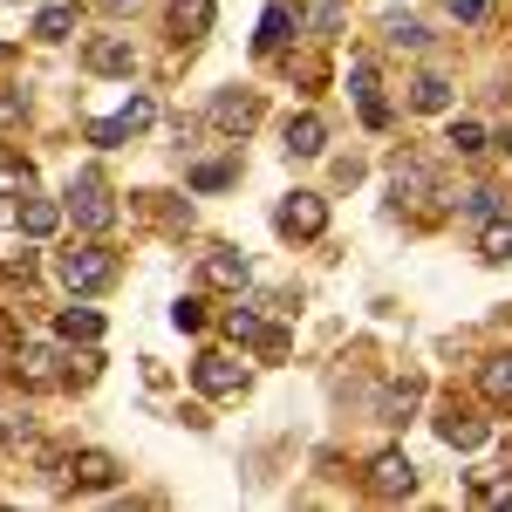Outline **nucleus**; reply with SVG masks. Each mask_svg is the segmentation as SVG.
<instances>
[{
  "instance_id": "obj_21",
  "label": "nucleus",
  "mask_w": 512,
  "mask_h": 512,
  "mask_svg": "<svg viewBox=\"0 0 512 512\" xmlns=\"http://www.w3.org/2000/svg\"><path fill=\"white\" fill-rule=\"evenodd\" d=\"M55 226H62V205H55V198H28V205H21V233L28 239H48Z\"/></svg>"
},
{
  "instance_id": "obj_26",
  "label": "nucleus",
  "mask_w": 512,
  "mask_h": 512,
  "mask_svg": "<svg viewBox=\"0 0 512 512\" xmlns=\"http://www.w3.org/2000/svg\"><path fill=\"white\" fill-rule=\"evenodd\" d=\"M301 28L335 35V28H342V0H308V7H301Z\"/></svg>"
},
{
  "instance_id": "obj_27",
  "label": "nucleus",
  "mask_w": 512,
  "mask_h": 512,
  "mask_svg": "<svg viewBox=\"0 0 512 512\" xmlns=\"http://www.w3.org/2000/svg\"><path fill=\"white\" fill-rule=\"evenodd\" d=\"M424 192L437 198L431 171H424V164H417V158H410V164H396V198H424Z\"/></svg>"
},
{
  "instance_id": "obj_29",
  "label": "nucleus",
  "mask_w": 512,
  "mask_h": 512,
  "mask_svg": "<svg viewBox=\"0 0 512 512\" xmlns=\"http://www.w3.org/2000/svg\"><path fill=\"white\" fill-rule=\"evenodd\" d=\"M383 35H390L396 48H424V41H431V35H424V21H410V14H390V21H383Z\"/></svg>"
},
{
  "instance_id": "obj_23",
  "label": "nucleus",
  "mask_w": 512,
  "mask_h": 512,
  "mask_svg": "<svg viewBox=\"0 0 512 512\" xmlns=\"http://www.w3.org/2000/svg\"><path fill=\"white\" fill-rule=\"evenodd\" d=\"M472 499L478 506H512V472H472Z\"/></svg>"
},
{
  "instance_id": "obj_1",
  "label": "nucleus",
  "mask_w": 512,
  "mask_h": 512,
  "mask_svg": "<svg viewBox=\"0 0 512 512\" xmlns=\"http://www.w3.org/2000/svg\"><path fill=\"white\" fill-rule=\"evenodd\" d=\"M62 212L76 219L82 233H110V226H117V198H110V185H103L96 171H76V178H69V192H62Z\"/></svg>"
},
{
  "instance_id": "obj_16",
  "label": "nucleus",
  "mask_w": 512,
  "mask_h": 512,
  "mask_svg": "<svg viewBox=\"0 0 512 512\" xmlns=\"http://www.w3.org/2000/svg\"><path fill=\"white\" fill-rule=\"evenodd\" d=\"M55 335L62 342H103V315L96 308H62L55 315Z\"/></svg>"
},
{
  "instance_id": "obj_14",
  "label": "nucleus",
  "mask_w": 512,
  "mask_h": 512,
  "mask_svg": "<svg viewBox=\"0 0 512 512\" xmlns=\"http://www.w3.org/2000/svg\"><path fill=\"white\" fill-rule=\"evenodd\" d=\"M478 260H492V267L512 260V212H492V219L478 226Z\"/></svg>"
},
{
  "instance_id": "obj_32",
  "label": "nucleus",
  "mask_w": 512,
  "mask_h": 512,
  "mask_svg": "<svg viewBox=\"0 0 512 512\" xmlns=\"http://www.w3.org/2000/svg\"><path fill=\"white\" fill-rule=\"evenodd\" d=\"M171 321H178V328H185V335H192V328H205V301H192V294H185V301H178V308H171Z\"/></svg>"
},
{
  "instance_id": "obj_37",
  "label": "nucleus",
  "mask_w": 512,
  "mask_h": 512,
  "mask_svg": "<svg viewBox=\"0 0 512 512\" xmlns=\"http://www.w3.org/2000/svg\"><path fill=\"white\" fill-rule=\"evenodd\" d=\"M7 7H28V0H7Z\"/></svg>"
},
{
  "instance_id": "obj_15",
  "label": "nucleus",
  "mask_w": 512,
  "mask_h": 512,
  "mask_svg": "<svg viewBox=\"0 0 512 512\" xmlns=\"http://www.w3.org/2000/svg\"><path fill=\"white\" fill-rule=\"evenodd\" d=\"M294 28H301V14H287V7L274 0V7L260 14V35H253V41H260V55H274V48H287V35H294Z\"/></svg>"
},
{
  "instance_id": "obj_18",
  "label": "nucleus",
  "mask_w": 512,
  "mask_h": 512,
  "mask_svg": "<svg viewBox=\"0 0 512 512\" xmlns=\"http://www.w3.org/2000/svg\"><path fill=\"white\" fill-rule=\"evenodd\" d=\"M451 96H458V89H451L444 76H417V82H410V103H417L424 117H444V110H451Z\"/></svg>"
},
{
  "instance_id": "obj_8",
  "label": "nucleus",
  "mask_w": 512,
  "mask_h": 512,
  "mask_svg": "<svg viewBox=\"0 0 512 512\" xmlns=\"http://www.w3.org/2000/svg\"><path fill=\"white\" fill-rule=\"evenodd\" d=\"M212 123L233 130V137H246V130L260 123V96H246V89H219V96H212Z\"/></svg>"
},
{
  "instance_id": "obj_11",
  "label": "nucleus",
  "mask_w": 512,
  "mask_h": 512,
  "mask_svg": "<svg viewBox=\"0 0 512 512\" xmlns=\"http://www.w3.org/2000/svg\"><path fill=\"white\" fill-rule=\"evenodd\" d=\"M82 62H89L96 76H130V69H137V48H130L123 35H103V41H89V55H82Z\"/></svg>"
},
{
  "instance_id": "obj_10",
  "label": "nucleus",
  "mask_w": 512,
  "mask_h": 512,
  "mask_svg": "<svg viewBox=\"0 0 512 512\" xmlns=\"http://www.w3.org/2000/svg\"><path fill=\"white\" fill-rule=\"evenodd\" d=\"M437 437H444L451 451H478V444L492 437V424L472 417V410H444V417H437Z\"/></svg>"
},
{
  "instance_id": "obj_3",
  "label": "nucleus",
  "mask_w": 512,
  "mask_h": 512,
  "mask_svg": "<svg viewBox=\"0 0 512 512\" xmlns=\"http://www.w3.org/2000/svg\"><path fill=\"white\" fill-rule=\"evenodd\" d=\"M362 485H369V499H410V492H417V465H410L403 451H376Z\"/></svg>"
},
{
  "instance_id": "obj_36",
  "label": "nucleus",
  "mask_w": 512,
  "mask_h": 512,
  "mask_svg": "<svg viewBox=\"0 0 512 512\" xmlns=\"http://www.w3.org/2000/svg\"><path fill=\"white\" fill-rule=\"evenodd\" d=\"M499 151H506V158H512V130H506V137H499Z\"/></svg>"
},
{
  "instance_id": "obj_34",
  "label": "nucleus",
  "mask_w": 512,
  "mask_h": 512,
  "mask_svg": "<svg viewBox=\"0 0 512 512\" xmlns=\"http://www.w3.org/2000/svg\"><path fill=\"white\" fill-rule=\"evenodd\" d=\"M444 7H451L458 21H485V7H492V0H444Z\"/></svg>"
},
{
  "instance_id": "obj_4",
  "label": "nucleus",
  "mask_w": 512,
  "mask_h": 512,
  "mask_svg": "<svg viewBox=\"0 0 512 512\" xmlns=\"http://www.w3.org/2000/svg\"><path fill=\"white\" fill-rule=\"evenodd\" d=\"M151 117H158V103H151V96H130L117 117H96V123H89V144H103V151H110V144H123V137L151 130Z\"/></svg>"
},
{
  "instance_id": "obj_20",
  "label": "nucleus",
  "mask_w": 512,
  "mask_h": 512,
  "mask_svg": "<svg viewBox=\"0 0 512 512\" xmlns=\"http://www.w3.org/2000/svg\"><path fill=\"white\" fill-rule=\"evenodd\" d=\"M69 28H76V0H48L35 14V35L41 41H69Z\"/></svg>"
},
{
  "instance_id": "obj_33",
  "label": "nucleus",
  "mask_w": 512,
  "mask_h": 512,
  "mask_svg": "<svg viewBox=\"0 0 512 512\" xmlns=\"http://www.w3.org/2000/svg\"><path fill=\"white\" fill-rule=\"evenodd\" d=\"M226 178H233V164H198V171H192V185H198V192H219Z\"/></svg>"
},
{
  "instance_id": "obj_30",
  "label": "nucleus",
  "mask_w": 512,
  "mask_h": 512,
  "mask_svg": "<svg viewBox=\"0 0 512 512\" xmlns=\"http://www.w3.org/2000/svg\"><path fill=\"white\" fill-rule=\"evenodd\" d=\"M451 151H458V158H478V151H485V130H478L472 117L451 123Z\"/></svg>"
},
{
  "instance_id": "obj_7",
  "label": "nucleus",
  "mask_w": 512,
  "mask_h": 512,
  "mask_svg": "<svg viewBox=\"0 0 512 512\" xmlns=\"http://www.w3.org/2000/svg\"><path fill=\"white\" fill-rule=\"evenodd\" d=\"M349 96H355V110H362L369 130H383V123H390V103L376 96V62H369V55H355V62H349Z\"/></svg>"
},
{
  "instance_id": "obj_2",
  "label": "nucleus",
  "mask_w": 512,
  "mask_h": 512,
  "mask_svg": "<svg viewBox=\"0 0 512 512\" xmlns=\"http://www.w3.org/2000/svg\"><path fill=\"white\" fill-rule=\"evenodd\" d=\"M55 274H62V287H69V294H103V287L117 280V253L89 239V246H69V253L55 260Z\"/></svg>"
},
{
  "instance_id": "obj_31",
  "label": "nucleus",
  "mask_w": 512,
  "mask_h": 512,
  "mask_svg": "<svg viewBox=\"0 0 512 512\" xmlns=\"http://www.w3.org/2000/svg\"><path fill=\"white\" fill-rule=\"evenodd\" d=\"M417 396H424V383H403V390H390V396H383V417H390V424H403V410H410Z\"/></svg>"
},
{
  "instance_id": "obj_17",
  "label": "nucleus",
  "mask_w": 512,
  "mask_h": 512,
  "mask_svg": "<svg viewBox=\"0 0 512 512\" xmlns=\"http://www.w3.org/2000/svg\"><path fill=\"white\" fill-rule=\"evenodd\" d=\"M212 14H219L212 0H178V7H171V28H178V41H198L205 28H212Z\"/></svg>"
},
{
  "instance_id": "obj_24",
  "label": "nucleus",
  "mask_w": 512,
  "mask_h": 512,
  "mask_svg": "<svg viewBox=\"0 0 512 512\" xmlns=\"http://www.w3.org/2000/svg\"><path fill=\"white\" fill-rule=\"evenodd\" d=\"M35 192V164L28 158H0V198H28Z\"/></svg>"
},
{
  "instance_id": "obj_19",
  "label": "nucleus",
  "mask_w": 512,
  "mask_h": 512,
  "mask_svg": "<svg viewBox=\"0 0 512 512\" xmlns=\"http://www.w3.org/2000/svg\"><path fill=\"white\" fill-rule=\"evenodd\" d=\"M205 280L212 287H246L253 267H246V253H205Z\"/></svg>"
},
{
  "instance_id": "obj_28",
  "label": "nucleus",
  "mask_w": 512,
  "mask_h": 512,
  "mask_svg": "<svg viewBox=\"0 0 512 512\" xmlns=\"http://www.w3.org/2000/svg\"><path fill=\"white\" fill-rule=\"evenodd\" d=\"M21 376H28V383H62V369H55V349H21Z\"/></svg>"
},
{
  "instance_id": "obj_6",
  "label": "nucleus",
  "mask_w": 512,
  "mask_h": 512,
  "mask_svg": "<svg viewBox=\"0 0 512 512\" xmlns=\"http://www.w3.org/2000/svg\"><path fill=\"white\" fill-rule=\"evenodd\" d=\"M192 383L205 396H239V390H246V362H233L226 349H205L192 362Z\"/></svg>"
},
{
  "instance_id": "obj_35",
  "label": "nucleus",
  "mask_w": 512,
  "mask_h": 512,
  "mask_svg": "<svg viewBox=\"0 0 512 512\" xmlns=\"http://www.w3.org/2000/svg\"><path fill=\"white\" fill-rule=\"evenodd\" d=\"M103 7H110V14H130V7H137V0H103Z\"/></svg>"
},
{
  "instance_id": "obj_25",
  "label": "nucleus",
  "mask_w": 512,
  "mask_h": 512,
  "mask_svg": "<svg viewBox=\"0 0 512 512\" xmlns=\"http://www.w3.org/2000/svg\"><path fill=\"white\" fill-rule=\"evenodd\" d=\"M458 212H465V219H478V226H485V219H492V212H506V198L492 192V185H472V192L458 198Z\"/></svg>"
},
{
  "instance_id": "obj_9",
  "label": "nucleus",
  "mask_w": 512,
  "mask_h": 512,
  "mask_svg": "<svg viewBox=\"0 0 512 512\" xmlns=\"http://www.w3.org/2000/svg\"><path fill=\"white\" fill-rule=\"evenodd\" d=\"M226 335H233V342H246V349H260V355H280V349H287V335H280V328H267L260 315H246V308H233V315H226Z\"/></svg>"
},
{
  "instance_id": "obj_13",
  "label": "nucleus",
  "mask_w": 512,
  "mask_h": 512,
  "mask_svg": "<svg viewBox=\"0 0 512 512\" xmlns=\"http://www.w3.org/2000/svg\"><path fill=\"white\" fill-rule=\"evenodd\" d=\"M328 151V123L321 117H287V158H321Z\"/></svg>"
},
{
  "instance_id": "obj_12",
  "label": "nucleus",
  "mask_w": 512,
  "mask_h": 512,
  "mask_svg": "<svg viewBox=\"0 0 512 512\" xmlns=\"http://www.w3.org/2000/svg\"><path fill=\"white\" fill-rule=\"evenodd\" d=\"M69 478H76L82 492H110V485H117V458H103V451H76V458H69Z\"/></svg>"
},
{
  "instance_id": "obj_22",
  "label": "nucleus",
  "mask_w": 512,
  "mask_h": 512,
  "mask_svg": "<svg viewBox=\"0 0 512 512\" xmlns=\"http://www.w3.org/2000/svg\"><path fill=\"white\" fill-rule=\"evenodd\" d=\"M478 390L492 396V403H512V355H492V362L478 369Z\"/></svg>"
},
{
  "instance_id": "obj_5",
  "label": "nucleus",
  "mask_w": 512,
  "mask_h": 512,
  "mask_svg": "<svg viewBox=\"0 0 512 512\" xmlns=\"http://www.w3.org/2000/svg\"><path fill=\"white\" fill-rule=\"evenodd\" d=\"M274 226L287 239H321L328 233V198H315V192H294L287 205L274 212Z\"/></svg>"
}]
</instances>
